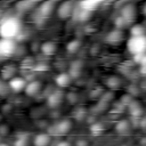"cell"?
I'll return each instance as SVG.
<instances>
[{"mask_svg": "<svg viewBox=\"0 0 146 146\" xmlns=\"http://www.w3.org/2000/svg\"><path fill=\"white\" fill-rule=\"evenodd\" d=\"M22 31V22L15 17H2L0 21V38L15 40L16 36L19 35Z\"/></svg>", "mask_w": 146, "mask_h": 146, "instance_id": "obj_1", "label": "cell"}, {"mask_svg": "<svg viewBox=\"0 0 146 146\" xmlns=\"http://www.w3.org/2000/svg\"><path fill=\"white\" fill-rule=\"evenodd\" d=\"M127 49L133 56L145 54V51H146V35L130 36V39L127 42Z\"/></svg>", "mask_w": 146, "mask_h": 146, "instance_id": "obj_2", "label": "cell"}, {"mask_svg": "<svg viewBox=\"0 0 146 146\" xmlns=\"http://www.w3.org/2000/svg\"><path fill=\"white\" fill-rule=\"evenodd\" d=\"M17 44L15 40L0 38V57L8 58L16 52Z\"/></svg>", "mask_w": 146, "mask_h": 146, "instance_id": "obj_3", "label": "cell"}, {"mask_svg": "<svg viewBox=\"0 0 146 146\" xmlns=\"http://www.w3.org/2000/svg\"><path fill=\"white\" fill-rule=\"evenodd\" d=\"M74 13V3L72 1H65L60 3V6L57 9V14L62 19H66L70 16H72Z\"/></svg>", "mask_w": 146, "mask_h": 146, "instance_id": "obj_4", "label": "cell"}, {"mask_svg": "<svg viewBox=\"0 0 146 146\" xmlns=\"http://www.w3.org/2000/svg\"><path fill=\"white\" fill-rule=\"evenodd\" d=\"M26 84H27L26 80L24 78H22V76H15V78H13L11 80L8 81L9 89H11L15 92H18V91L24 90L25 87H26Z\"/></svg>", "mask_w": 146, "mask_h": 146, "instance_id": "obj_5", "label": "cell"}, {"mask_svg": "<svg viewBox=\"0 0 146 146\" xmlns=\"http://www.w3.org/2000/svg\"><path fill=\"white\" fill-rule=\"evenodd\" d=\"M121 17L127 22V23H130L135 19L136 17V7L132 5V3H128L125 5L122 10H121Z\"/></svg>", "mask_w": 146, "mask_h": 146, "instance_id": "obj_6", "label": "cell"}, {"mask_svg": "<svg viewBox=\"0 0 146 146\" xmlns=\"http://www.w3.org/2000/svg\"><path fill=\"white\" fill-rule=\"evenodd\" d=\"M62 100H63V92L59 91V90H56V91H52L49 95V97L47 99V103H48V105L50 107L55 108L62 103Z\"/></svg>", "mask_w": 146, "mask_h": 146, "instance_id": "obj_7", "label": "cell"}, {"mask_svg": "<svg viewBox=\"0 0 146 146\" xmlns=\"http://www.w3.org/2000/svg\"><path fill=\"white\" fill-rule=\"evenodd\" d=\"M100 5H102V1H98V0H86V1H81L79 3L81 9L90 11V13L96 10Z\"/></svg>", "mask_w": 146, "mask_h": 146, "instance_id": "obj_8", "label": "cell"}, {"mask_svg": "<svg viewBox=\"0 0 146 146\" xmlns=\"http://www.w3.org/2000/svg\"><path fill=\"white\" fill-rule=\"evenodd\" d=\"M41 89V82L40 81H31L25 87V94L27 96H35Z\"/></svg>", "mask_w": 146, "mask_h": 146, "instance_id": "obj_9", "label": "cell"}, {"mask_svg": "<svg viewBox=\"0 0 146 146\" xmlns=\"http://www.w3.org/2000/svg\"><path fill=\"white\" fill-rule=\"evenodd\" d=\"M71 127H72V123L70 120H62L55 125V130L57 135H64L71 130Z\"/></svg>", "mask_w": 146, "mask_h": 146, "instance_id": "obj_10", "label": "cell"}, {"mask_svg": "<svg viewBox=\"0 0 146 146\" xmlns=\"http://www.w3.org/2000/svg\"><path fill=\"white\" fill-rule=\"evenodd\" d=\"M55 6H56V2L55 1H46V2H42L41 6H40V8H39V11H40V14L43 17H46V16L50 15L54 11Z\"/></svg>", "mask_w": 146, "mask_h": 146, "instance_id": "obj_11", "label": "cell"}, {"mask_svg": "<svg viewBox=\"0 0 146 146\" xmlns=\"http://www.w3.org/2000/svg\"><path fill=\"white\" fill-rule=\"evenodd\" d=\"M55 82H56V84H57L58 87L65 88V87H67V86L70 84V82H71V75H70L68 73L62 72V73H59V74L55 78Z\"/></svg>", "mask_w": 146, "mask_h": 146, "instance_id": "obj_12", "label": "cell"}, {"mask_svg": "<svg viewBox=\"0 0 146 146\" xmlns=\"http://www.w3.org/2000/svg\"><path fill=\"white\" fill-rule=\"evenodd\" d=\"M15 73H16V67L14 65H6L2 71H1V78L2 80H11L13 78H15Z\"/></svg>", "mask_w": 146, "mask_h": 146, "instance_id": "obj_13", "label": "cell"}, {"mask_svg": "<svg viewBox=\"0 0 146 146\" xmlns=\"http://www.w3.org/2000/svg\"><path fill=\"white\" fill-rule=\"evenodd\" d=\"M50 143V135L48 133H39L34 137L33 144L34 146H48Z\"/></svg>", "mask_w": 146, "mask_h": 146, "instance_id": "obj_14", "label": "cell"}, {"mask_svg": "<svg viewBox=\"0 0 146 146\" xmlns=\"http://www.w3.org/2000/svg\"><path fill=\"white\" fill-rule=\"evenodd\" d=\"M122 39H123V34H122V32H121L120 30H114V31L110 32V33L107 34V38H106L107 42L113 43V44L120 42Z\"/></svg>", "mask_w": 146, "mask_h": 146, "instance_id": "obj_15", "label": "cell"}, {"mask_svg": "<svg viewBox=\"0 0 146 146\" xmlns=\"http://www.w3.org/2000/svg\"><path fill=\"white\" fill-rule=\"evenodd\" d=\"M41 51L42 54L44 55H52L55 51H56V43L51 42V41H48V42H44L42 46H41Z\"/></svg>", "mask_w": 146, "mask_h": 146, "instance_id": "obj_16", "label": "cell"}, {"mask_svg": "<svg viewBox=\"0 0 146 146\" xmlns=\"http://www.w3.org/2000/svg\"><path fill=\"white\" fill-rule=\"evenodd\" d=\"M129 111H130V114L132 115V116H135V117H138L140 114H141V112H143V108H141V106L138 104V103H136V102H133L132 100V103L129 105Z\"/></svg>", "mask_w": 146, "mask_h": 146, "instance_id": "obj_17", "label": "cell"}, {"mask_svg": "<svg viewBox=\"0 0 146 146\" xmlns=\"http://www.w3.org/2000/svg\"><path fill=\"white\" fill-rule=\"evenodd\" d=\"M131 36H140V35H145V30L143 27V25L140 24H137V25H133L131 27Z\"/></svg>", "mask_w": 146, "mask_h": 146, "instance_id": "obj_18", "label": "cell"}, {"mask_svg": "<svg viewBox=\"0 0 146 146\" xmlns=\"http://www.w3.org/2000/svg\"><path fill=\"white\" fill-rule=\"evenodd\" d=\"M35 2L33 1H21L16 5V8L17 10H21V11H24V10H29L32 6H34Z\"/></svg>", "mask_w": 146, "mask_h": 146, "instance_id": "obj_19", "label": "cell"}, {"mask_svg": "<svg viewBox=\"0 0 146 146\" xmlns=\"http://www.w3.org/2000/svg\"><path fill=\"white\" fill-rule=\"evenodd\" d=\"M80 44H81V42L79 40H73V41H70L67 43L66 49H67L68 52H75L80 48Z\"/></svg>", "mask_w": 146, "mask_h": 146, "instance_id": "obj_20", "label": "cell"}, {"mask_svg": "<svg viewBox=\"0 0 146 146\" xmlns=\"http://www.w3.org/2000/svg\"><path fill=\"white\" fill-rule=\"evenodd\" d=\"M129 130V123L127 121H120L116 124V131L120 133H125Z\"/></svg>", "mask_w": 146, "mask_h": 146, "instance_id": "obj_21", "label": "cell"}, {"mask_svg": "<svg viewBox=\"0 0 146 146\" xmlns=\"http://www.w3.org/2000/svg\"><path fill=\"white\" fill-rule=\"evenodd\" d=\"M120 83H121V81H120V79L116 78V76H111V78L107 80V86H108L110 88H112V89L119 88Z\"/></svg>", "mask_w": 146, "mask_h": 146, "instance_id": "obj_22", "label": "cell"}, {"mask_svg": "<svg viewBox=\"0 0 146 146\" xmlns=\"http://www.w3.org/2000/svg\"><path fill=\"white\" fill-rule=\"evenodd\" d=\"M128 23L120 16V17H117L116 19H115V27H116V30H120V29H122V27H124L125 25H127Z\"/></svg>", "mask_w": 146, "mask_h": 146, "instance_id": "obj_23", "label": "cell"}, {"mask_svg": "<svg viewBox=\"0 0 146 146\" xmlns=\"http://www.w3.org/2000/svg\"><path fill=\"white\" fill-rule=\"evenodd\" d=\"M7 90H9L8 83L6 84V83H5V81L1 79V80H0V94L5 95V94H7Z\"/></svg>", "mask_w": 146, "mask_h": 146, "instance_id": "obj_24", "label": "cell"}, {"mask_svg": "<svg viewBox=\"0 0 146 146\" xmlns=\"http://www.w3.org/2000/svg\"><path fill=\"white\" fill-rule=\"evenodd\" d=\"M121 102H122V104H124V105H130V104L132 103V98H131V96L125 95V96H123V97L121 98Z\"/></svg>", "mask_w": 146, "mask_h": 146, "instance_id": "obj_25", "label": "cell"}, {"mask_svg": "<svg viewBox=\"0 0 146 146\" xmlns=\"http://www.w3.org/2000/svg\"><path fill=\"white\" fill-rule=\"evenodd\" d=\"M56 146H71V144L68 141H59Z\"/></svg>", "mask_w": 146, "mask_h": 146, "instance_id": "obj_26", "label": "cell"}, {"mask_svg": "<svg viewBox=\"0 0 146 146\" xmlns=\"http://www.w3.org/2000/svg\"><path fill=\"white\" fill-rule=\"evenodd\" d=\"M143 13H144V15L146 16V3H145V6H144V8H143Z\"/></svg>", "mask_w": 146, "mask_h": 146, "instance_id": "obj_27", "label": "cell"}, {"mask_svg": "<svg viewBox=\"0 0 146 146\" xmlns=\"http://www.w3.org/2000/svg\"><path fill=\"white\" fill-rule=\"evenodd\" d=\"M2 19V13H1V10H0V21Z\"/></svg>", "mask_w": 146, "mask_h": 146, "instance_id": "obj_28", "label": "cell"}, {"mask_svg": "<svg viewBox=\"0 0 146 146\" xmlns=\"http://www.w3.org/2000/svg\"><path fill=\"white\" fill-rule=\"evenodd\" d=\"M0 146H7V145H5V144H0Z\"/></svg>", "mask_w": 146, "mask_h": 146, "instance_id": "obj_29", "label": "cell"}]
</instances>
